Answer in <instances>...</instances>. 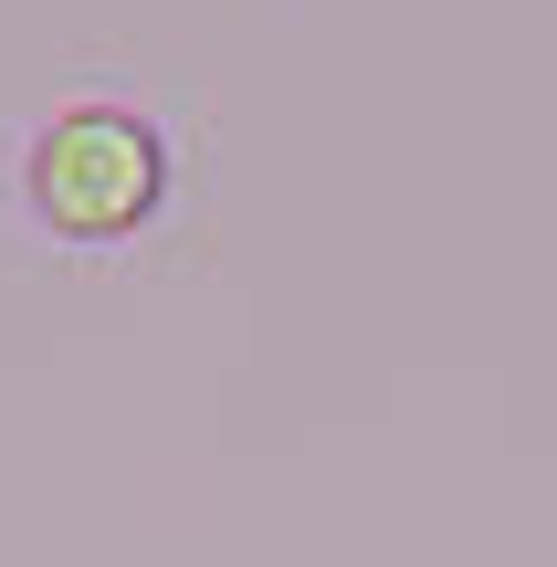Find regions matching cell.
I'll list each match as a JSON object with an SVG mask.
<instances>
[{
	"mask_svg": "<svg viewBox=\"0 0 557 567\" xmlns=\"http://www.w3.org/2000/svg\"><path fill=\"white\" fill-rule=\"evenodd\" d=\"M168 189H179V147L137 95H53L11 158L21 221L63 252H116L158 231Z\"/></svg>",
	"mask_w": 557,
	"mask_h": 567,
	"instance_id": "1",
	"label": "cell"
}]
</instances>
